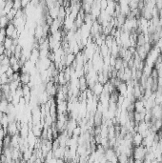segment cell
I'll return each mask as SVG.
<instances>
[{"mask_svg":"<svg viewBox=\"0 0 162 163\" xmlns=\"http://www.w3.org/2000/svg\"><path fill=\"white\" fill-rule=\"evenodd\" d=\"M3 98V94H2V92H1V90H0V100Z\"/></svg>","mask_w":162,"mask_h":163,"instance_id":"cell-28","label":"cell"},{"mask_svg":"<svg viewBox=\"0 0 162 163\" xmlns=\"http://www.w3.org/2000/svg\"><path fill=\"white\" fill-rule=\"evenodd\" d=\"M151 163H159L157 159H153V160H152V162Z\"/></svg>","mask_w":162,"mask_h":163,"instance_id":"cell-29","label":"cell"},{"mask_svg":"<svg viewBox=\"0 0 162 163\" xmlns=\"http://www.w3.org/2000/svg\"><path fill=\"white\" fill-rule=\"evenodd\" d=\"M158 16H159V17H162V8L160 10H158Z\"/></svg>","mask_w":162,"mask_h":163,"instance_id":"cell-27","label":"cell"},{"mask_svg":"<svg viewBox=\"0 0 162 163\" xmlns=\"http://www.w3.org/2000/svg\"><path fill=\"white\" fill-rule=\"evenodd\" d=\"M143 159H133V162L135 163H143Z\"/></svg>","mask_w":162,"mask_h":163,"instance_id":"cell-26","label":"cell"},{"mask_svg":"<svg viewBox=\"0 0 162 163\" xmlns=\"http://www.w3.org/2000/svg\"><path fill=\"white\" fill-rule=\"evenodd\" d=\"M135 111L138 112V113H141L145 108H144V101L141 100V99H136L135 101Z\"/></svg>","mask_w":162,"mask_h":163,"instance_id":"cell-9","label":"cell"},{"mask_svg":"<svg viewBox=\"0 0 162 163\" xmlns=\"http://www.w3.org/2000/svg\"><path fill=\"white\" fill-rule=\"evenodd\" d=\"M152 116L156 119H161L162 118V108L160 105H154L151 110Z\"/></svg>","mask_w":162,"mask_h":163,"instance_id":"cell-3","label":"cell"},{"mask_svg":"<svg viewBox=\"0 0 162 163\" xmlns=\"http://www.w3.org/2000/svg\"><path fill=\"white\" fill-rule=\"evenodd\" d=\"M7 133H8L10 137H13V136H16V134H19V130L17 128L16 121L12 122L8 125V127H7Z\"/></svg>","mask_w":162,"mask_h":163,"instance_id":"cell-2","label":"cell"},{"mask_svg":"<svg viewBox=\"0 0 162 163\" xmlns=\"http://www.w3.org/2000/svg\"><path fill=\"white\" fill-rule=\"evenodd\" d=\"M91 92H93L94 95H96V96H99L102 93H103V85L100 84V83H95L93 87L91 88Z\"/></svg>","mask_w":162,"mask_h":163,"instance_id":"cell-7","label":"cell"},{"mask_svg":"<svg viewBox=\"0 0 162 163\" xmlns=\"http://www.w3.org/2000/svg\"><path fill=\"white\" fill-rule=\"evenodd\" d=\"M11 141H12V137H10L9 134H7V136L3 139V147L2 148L11 147Z\"/></svg>","mask_w":162,"mask_h":163,"instance_id":"cell-16","label":"cell"},{"mask_svg":"<svg viewBox=\"0 0 162 163\" xmlns=\"http://www.w3.org/2000/svg\"><path fill=\"white\" fill-rule=\"evenodd\" d=\"M56 110H57V115L69 114L68 109H67V101L56 102Z\"/></svg>","mask_w":162,"mask_h":163,"instance_id":"cell-4","label":"cell"},{"mask_svg":"<svg viewBox=\"0 0 162 163\" xmlns=\"http://www.w3.org/2000/svg\"><path fill=\"white\" fill-rule=\"evenodd\" d=\"M10 21L7 16H0V29H6V27L9 25Z\"/></svg>","mask_w":162,"mask_h":163,"instance_id":"cell-15","label":"cell"},{"mask_svg":"<svg viewBox=\"0 0 162 163\" xmlns=\"http://www.w3.org/2000/svg\"><path fill=\"white\" fill-rule=\"evenodd\" d=\"M3 46L5 48V50H11L13 46V39L11 37L6 36L4 42H3Z\"/></svg>","mask_w":162,"mask_h":163,"instance_id":"cell-13","label":"cell"},{"mask_svg":"<svg viewBox=\"0 0 162 163\" xmlns=\"http://www.w3.org/2000/svg\"><path fill=\"white\" fill-rule=\"evenodd\" d=\"M12 7H13V1H12V0H8V1H6L5 7L3 9V12H4V13L6 16L11 12V10L12 9Z\"/></svg>","mask_w":162,"mask_h":163,"instance_id":"cell-14","label":"cell"},{"mask_svg":"<svg viewBox=\"0 0 162 163\" xmlns=\"http://www.w3.org/2000/svg\"><path fill=\"white\" fill-rule=\"evenodd\" d=\"M107 7H108L107 0H101V1H100V8H101V11H105V10H106Z\"/></svg>","mask_w":162,"mask_h":163,"instance_id":"cell-25","label":"cell"},{"mask_svg":"<svg viewBox=\"0 0 162 163\" xmlns=\"http://www.w3.org/2000/svg\"><path fill=\"white\" fill-rule=\"evenodd\" d=\"M0 124L2 125V127L4 129H7V127H8V125L10 124L9 119H8V116L4 114V116H3V117L1 119V121H0Z\"/></svg>","mask_w":162,"mask_h":163,"instance_id":"cell-18","label":"cell"},{"mask_svg":"<svg viewBox=\"0 0 162 163\" xmlns=\"http://www.w3.org/2000/svg\"><path fill=\"white\" fill-rule=\"evenodd\" d=\"M75 60V54L73 53H69L66 54V67L71 66Z\"/></svg>","mask_w":162,"mask_h":163,"instance_id":"cell-12","label":"cell"},{"mask_svg":"<svg viewBox=\"0 0 162 163\" xmlns=\"http://www.w3.org/2000/svg\"><path fill=\"white\" fill-rule=\"evenodd\" d=\"M9 101L5 98H2L0 100V112H2L3 114H7V111H8V106H9Z\"/></svg>","mask_w":162,"mask_h":163,"instance_id":"cell-10","label":"cell"},{"mask_svg":"<svg viewBox=\"0 0 162 163\" xmlns=\"http://www.w3.org/2000/svg\"><path fill=\"white\" fill-rule=\"evenodd\" d=\"M16 26L13 25L12 22H10V23H9V25L7 26V27H6V29H5V31H6V36H8V37H12V33L16 32Z\"/></svg>","mask_w":162,"mask_h":163,"instance_id":"cell-8","label":"cell"},{"mask_svg":"<svg viewBox=\"0 0 162 163\" xmlns=\"http://www.w3.org/2000/svg\"><path fill=\"white\" fill-rule=\"evenodd\" d=\"M77 163H79V162H77Z\"/></svg>","mask_w":162,"mask_h":163,"instance_id":"cell-31","label":"cell"},{"mask_svg":"<svg viewBox=\"0 0 162 163\" xmlns=\"http://www.w3.org/2000/svg\"><path fill=\"white\" fill-rule=\"evenodd\" d=\"M153 126L159 132L160 129H161V127H162V119H157L156 122L153 124Z\"/></svg>","mask_w":162,"mask_h":163,"instance_id":"cell-21","label":"cell"},{"mask_svg":"<svg viewBox=\"0 0 162 163\" xmlns=\"http://www.w3.org/2000/svg\"><path fill=\"white\" fill-rule=\"evenodd\" d=\"M13 74H15V71L12 70V68L11 66L8 68V70H7V71H6V73H5V75H6L7 76H8L10 79H11V77L12 76Z\"/></svg>","mask_w":162,"mask_h":163,"instance_id":"cell-24","label":"cell"},{"mask_svg":"<svg viewBox=\"0 0 162 163\" xmlns=\"http://www.w3.org/2000/svg\"><path fill=\"white\" fill-rule=\"evenodd\" d=\"M18 62H19V59L16 57L15 54H12L11 57H10V65H11V66L16 64V63H18Z\"/></svg>","mask_w":162,"mask_h":163,"instance_id":"cell-22","label":"cell"},{"mask_svg":"<svg viewBox=\"0 0 162 163\" xmlns=\"http://www.w3.org/2000/svg\"><path fill=\"white\" fill-rule=\"evenodd\" d=\"M20 83L22 85H28L32 81V75L29 73H20Z\"/></svg>","mask_w":162,"mask_h":163,"instance_id":"cell-6","label":"cell"},{"mask_svg":"<svg viewBox=\"0 0 162 163\" xmlns=\"http://www.w3.org/2000/svg\"><path fill=\"white\" fill-rule=\"evenodd\" d=\"M142 141H143V137L139 133H136L133 134V147H138L142 145Z\"/></svg>","mask_w":162,"mask_h":163,"instance_id":"cell-5","label":"cell"},{"mask_svg":"<svg viewBox=\"0 0 162 163\" xmlns=\"http://www.w3.org/2000/svg\"><path fill=\"white\" fill-rule=\"evenodd\" d=\"M83 134L82 132V129L80 126H77L76 128L73 131V136L72 137H79L81 134Z\"/></svg>","mask_w":162,"mask_h":163,"instance_id":"cell-20","label":"cell"},{"mask_svg":"<svg viewBox=\"0 0 162 163\" xmlns=\"http://www.w3.org/2000/svg\"><path fill=\"white\" fill-rule=\"evenodd\" d=\"M138 3L139 1H137V0H131V1H129V8L130 10H136V9H138Z\"/></svg>","mask_w":162,"mask_h":163,"instance_id":"cell-19","label":"cell"},{"mask_svg":"<svg viewBox=\"0 0 162 163\" xmlns=\"http://www.w3.org/2000/svg\"><path fill=\"white\" fill-rule=\"evenodd\" d=\"M148 153V149L144 146H138L133 148V159H143L145 158V155Z\"/></svg>","mask_w":162,"mask_h":163,"instance_id":"cell-1","label":"cell"},{"mask_svg":"<svg viewBox=\"0 0 162 163\" xmlns=\"http://www.w3.org/2000/svg\"><path fill=\"white\" fill-rule=\"evenodd\" d=\"M153 68H151V67H149V66L145 65V67H144V68H143V70H142L143 75H144V76H146V77H149V76H151V74H152V71H153Z\"/></svg>","mask_w":162,"mask_h":163,"instance_id":"cell-17","label":"cell"},{"mask_svg":"<svg viewBox=\"0 0 162 163\" xmlns=\"http://www.w3.org/2000/svg\"><path fill=\"white\" fill-rule=\"evenodd\" d=\"M159 163H162V161H161V162H159Z\"/></svg>","mask_w":162,"mask_h":163,"instance_id":"cell-30","label":"cell"},{"mask_svg":"<svg viewBox=\"0 0 162 163\" xmlns=\"http://www.w3.org/2000/svg\"><path fill=\"white\" fill-rule=\"evenodd\" d=\"M116 91L118 92L119 95H124L126 97V93H127V84H126V82L122 81L120 84H119V86L116 88Z\"/></svg>","mask_w":162,"mask_h":163,"instance_id":"cell-11","label":"cell"},{"mask_svg":"<svg viewBox=\"0 0 162 163\" xmlns=\"http://www.w3.org/2000/svg\"><path fill=\"white\" fill-rule=\"evenodd\" d=\"M13 9L18 11L19 9H22L21 8V1L20 0H16V1H13V7H12Z\"/></svg>","mask_w":162,"mask_h":163,"instance_id":"cell-23","label":"cell"}]
</instances>
